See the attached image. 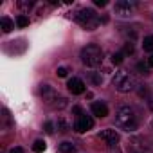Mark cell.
<instances>
[{
    "mask_svg": "<svg viewBox=\"0 0 153 153\" xmlns=\"http://www.w3.org/2000/svg\"><path fill=\"white\" fill-rule=\"evenodd\" d=\"M94 4H96V6H99V7H105L108 2H106V0H94Z\"/></svg>",
    "mask_w": 153,
    "mask_h": 153,
    "instance_id": "cell-23",
    "label": "cell"
},
{
    "mask_svg": "<svg viewBox=\"0 0 153 153\" xmlns=\"http://www.w3.org/2000/svg\"><path fill=\"white\" fill-rule=\"evenodd\" d=\"M142 49H144L146 52H153V34H149V36L144 38V42H142Z\"/></svg>",
    "mask_w": 153,
    "mask_h": 153,
    "instance_id": "cell-14",
    "label": "cell"
},
{
    "mask_svg": "<svg viewBox=\"0 0 153 153\" xmlns=\"http://www.w3.org/2000/svg\"><path fill=\"white\" fill-rule=\"evenodd\" d=\"M78 148H76L72 142H61L59 144V153H76Z\"/></svg>",
    "mask_w": 153,
    "mask_h": 153,
    "instance_id": "cell-13",
    "label": "cell"
},
{
    "mask_svg": "<svg viewBox=\"0 0 153 153\" xmlns=\"http://www.w3.org/2000/svg\"><path fill=\"white\" fill-rule=\"evenodd\" d=\"M45 148H47V144L43 140H34V144H33V151H36V153H43Z\"/></svg>",
    "mask_w": 153,
    "mask_h": 153,
    "instance_id": "cell-15",
    "label": "cell"
},
{
    "mask_svg": "<svg viewBox=\"0 0 153 153\" xmlns=\"http://www.w3.org/2000/svg\"><path fill=\"white\" fill-rule=\"evenodd\" d=\"M92 114L96 115V117H106L108 115V106L103 103V101H96V103H92Z\"/></svg>",
    "mask_w": 153,
    "mask_h": 153,
    "instance_id": "cell-10",
    "label": "cell"
},
{
    "mask_svg": "<svg viewBox=\"0 0 153 153\" xmlns=\"http://www.w3.org/2000/svg\"><path fill=\"white\" fill-rule=\"evenodd\" d=\"M92 128H94V119L90 115H87V114L78 115V119H76V123H74V130L76 131H78V133H85V131H88Z\"/></svg>",
    "mask_w": 153,
    "mask_h": 153,
    "instance_id": "cell-6",
    "label": "cell"
},
{
    "mask_svg": "<svg viewBox=\"0 0 153 153\" xmlns=\"http://www.w3.org/2000/svg\"><path fill=\"white\" fill-rule=\"evenodd\" d=\"M148 67H153V54H151L149 59H148Z\"/></svg>",
    "mask_w": 153,
    "mask_h": 153,
    "instance_id": "cell-25",
    "label": "cell"
},
{
    "mask_svg": "<svg viewBox=\"0 0 153 153\" xmlns=\"http://www.w3.org/2000/svg\"><path fill=\"white\" fill-rule=\"evenodd\" d=\"M67 72H68V70H67L65 67H59V68L56 70V74H58V78H65V76H67Z\"/></svg>",
    "mask_w": 153,
    "mask_h": 153,
    "instance_id": "cell-21",
    "label": "cell"
},
{
    "mask_svg": "<svg viewBox=\"0 0 153 153\" xmlns=\"http://www.w3.org/2000/svg\"><path fill=\"white\" fill-rule=\"evenodd\" d=\"M81 61L87 67H97L103 61V51L97 45H87L81 49Z\"/></svg>",
    "mask_w": 153,
    "mask_h": 153,
    "instance_id": "cell-5",
    "label": "cell"
},
{
    "mask_svg": "<svg viewBox=\"0 0 153 153\" xmlns=\"http://www.w3.org/2000/svg\"><path fill=\"white\" fill-rule=\"evenodd\" d=\"M56 130H58V131H61V133H67V131L70 130L68 121H67L65 117H59V119H58V123H56Z\"/></svg>",
    "mask_w": 153,
    "mask_h": 153,
    "instance_id": "cell-11",
    "label": "cell"
},
{
    "mask_svg": "<svg viewBox=\"0 0 153 153\" xmlns=\"http://www.w3.org/2000/svg\"><path fill=\"white\" fill-rule=\"evenodd\" d=\"M43 128H45V131H47L49 135H52V133H54V128H56V124H54V123H51V121H47Z\"/></svg>",
    "mask_w": 153,
    "mask_h": 153,
    "instance_id": "cell-19",
    "label": "cell"
},
{
    "mask_svg": "<svg viewBox=\"0 0 153 153\" xmlns=\"http://www.w3.org/2000/svg\"><path fill=\"white\" fill-rule=\"evenodd\" d=\"M99 139L105 142V144H108V146H115L117 142H119V133L115 131V130H103L101 133H99Z\"/></svg>",
    "mask_w": 153,
    "mask_h": 153,
    "instance_id": "cell-8",
    "label": "cell"
},
{
    "mask_svg": "<svg viewBox=\"0 0 153 153\" xmlns=\"http://www.w3.org/2000/svg\"><path fill=\"white\" fill-rule=\"evenodd\" d=\"M9 153H24V149L20 148V146H16V148H11V151Z\"/></svg>",
    "mask_w": 153,
    "mask_h": 153,
    "instance_id": "cell-24",
    "label": "cell"
},
{
    "mask_svg": "<svg viewBox=\"0 0 153 153\" xmlns=\"http://www.w3.org/2000/svg\"><path fill=\"white\" fill-rule=\"evenodd\" d=\"M133 43L131 42H128V43H124V51H123V54H133Z\"/></svg>",
    "mask_w": 153,
    "mask_h": 153,
    "instance_id": "cell-20",
    "label": "cell"
},
{
    "mask_svg": "<svg viewBox=\"0 0 153 153\" xmlns=\"http://www.w3.org/2000/svg\"><path fill=\"white\" fill-rule=\"evenodd\" d=\"M123 59H124V54H123V52H114V54H112V63H114V65H121Z\"/></svg>",
    "mask_w": 153,
    "mask_h": 153,
    "instance_id": "cell-16",
    "label": "cell"
},
{
    "mask_svg": "<svg viewBox=\"0 0 153 153\" xmlns=\"http://www.w3.org/2000/svg\"><path fill=\"white\" fill-rule=\"evenodd\" d=\"M40 94H42L43 101H45L49 106H52V108H65V106H67V99H65L59 92H56L51 85H42Z\"/></svg>",
    "mask_w": 153,
    "mask_h": 153,
    "instance_id": "cell-4",
    "label": "cell"
},
{
    "mask_svg": "<svg viewBox=\"0 0 153 153\" xmlns=\"http://www.w3.org/2000/svg\"><path fill=\"white\" fill-rule=\"evenodd\" d=\"M115 123H117L119 128H123V130H126V131H133V130H137V126H139L137 114H135V110L130 108V106H121V108L117 110Z\"/></svg>",
    "mask_w": 153,
    "mask_h": 153,
    "instance_id": "cell-1",
    "label": "cell"
},
{
    "mask_svg": "<svg viewBox=\"0 0 153 153\" xmlns=\"http://www.w3.org/2000/svg\"><path fill=\"white\" fill-rule=\"evenodd\" d=\"M74 20L78 22L83 29H87V31H94V29H97V25H99V16L96 15V11L94 9H79L78 13L74 15Z\"/></svg>",
    "mask_w": 153,
    "mask_h": 153,
    "instance_id": "cell-2",
    "label": "cell"
},
{
    "mask_svg": "<svg viewBox=\"0 0 153 153\" xmlns=\"http://www.w3.org/2000/svg\"><path fill=\"white\" fill-rule=\"evenodd\" d=\"M137 68H139L142 74H148V65H144V63H139V65H137Z\"/></svg>",
    "mask_w": 153,
    "mask_h": 153,
    "instance_id": "cell-22",
    "label": "cell"
},
{
    "mask_svg": "<svg viewBox=\"0 0 153 153\" xmlns=\"http://www.w3.org/2000/svg\"><path fill=\"white\" fill-rule=\"evenodd\" d=\"M16 24H18V27H27V25H29V18H27L25 15H20V16L16 18Z\"/></svg>",
    "mask_w": 153,
    "mask_h": 153,
    "instance_id": "cell-17",
    "label": "cell"
},
{
    "mask_svg": "<svg viewBox=\"0 0 153 153\" xmlns=\"http://www.w3.org/2000/svg\"><path fill=\"white\" fill-rule=\"evenodd\" d=\"M67 88L72 92V94H83L85 92V83L79 79V78H70L68 79V83H67Z\"/></svg>",
    "mask_w": 153,
    "mask_h": 153,
    "instance_id": "cell-9",
    "label": "cell"
},
{
    "mask_svg": "<svg viewBox=\"0 0 153 153\" xmlns=\"http://www.w3.org/2000/svg\"><path fill=\"white\" fill-rule=\"evenodd\" d=\"M18 7L24 9V11H29V9L33 7V2H25V0H20V2H18Z\"/></svg>",
    "mask_w": 153,
    "mask_h": 153,
    "instance_id": "cell-18",
    "label": "cell"
},
{
    "mask_svg": "<svg viewBox=\"0 0 153 153\" xmlns=\"http://www.w3.org/2000/svg\"><path fill=\"white\" fill-rule=\"evenodd\" d=\"M0 24H2V31H4V33H11V31L15 29V24H13V20H11V18H7V16H2Z\"/></svg>",
    "mask_w": 153,
    "mask_h": 153,
    "instance_id": "cell-12",
    "label": "cell"
},
{
    "mask_svg": "<svg viewBox=\"0 0 153 153\" xmlns=\"http://www.w3.org/2000/svg\"><path fill=\"white\" fill-rule=\"evenodd\" d=\"M131 11H133V6H131L130 2H126V0H117L115 6H114V13L119 15V16H123V18L130 16Z\"/></svg>",
    "mask_w": 153,
    "mask_h": 153,
    "instance_id": "cell-7",
    "label": "cell"
},
{
    "mask_svg": "<svg viewBox=\"0 0 153 153\" xmlns=\"http://www.w3.org/2000/svg\"><path fill=\"white\" fill-rule=\"evenodd\" d=\"M112 85H114L115 90H119V92L124 94V92H130V90L135 88V78H133V74L128 72V70H119L114 76Z\"/></svg>",
    "mask_w": 153,
    "mask_h": 153,
    "instance_id": "cell-3",
    "label": "cell"
}]
</instances>
